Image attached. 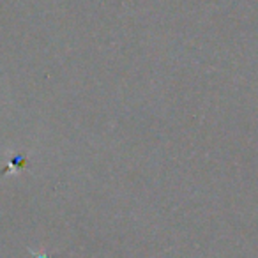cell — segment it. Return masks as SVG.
I'll return each mask as SVG.
<instances>
[{"label": "cell", "mask_w": 258, "mask_h": 258, "mask_svg": "<svg viewBox=\"0 0 258 258\" xmlns=\"http://www.w3.org/2000/svg\"><path fill=\"white\" fill-rule=\"evenodd\" d=\"M34 258H50L46 253H34Z\"/></svg>", "instance_id": "1"}]
</instances>
